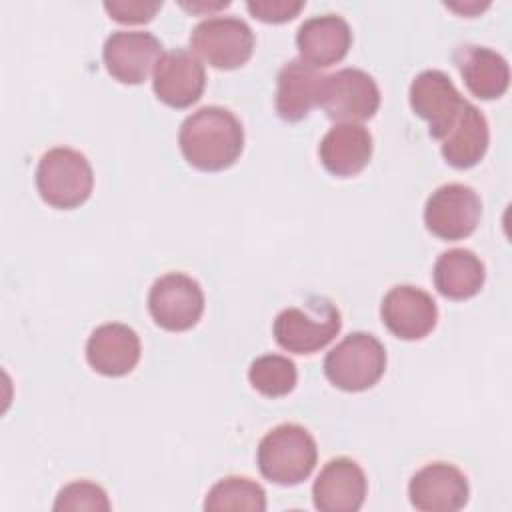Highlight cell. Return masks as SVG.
<instances>
[{
	"mask_svg": "<svg viewBox=\"0 0 512 512\" xmlns=\"http://www.w3.org/2000/svg\"><path fill=\"white\" fill-rule=\"evenodd\" d=\"M178 146L190 166L220 172L240 158L244 128L228 108L202 106L180 124Z\"/></svg>",
	"mask_w": 512,
	"mask_h": 512,
	"instance_id": "6da1fadb",
	"label": "cell"
},
{
	"mask_svg": "<svg viewBox=\"0 0 512 512\" xmlns=\"http://www.w3.org/2000/svg\"><path fill=\"white\" fill-rule=\"evenodd\" d=\"M318 460L314 436L300 424H278L266 432L256 450L260 474L278 486L304 482Z\"/></svg>",
	"mask_w": 512,
	"mask_h": 512,
	"instance_id": "7a4b0ae2",
	"label": "cell"
},
{
	"mask_svg": "<svg viewBox=\"0 0 512 512\" xmlns=\"http://www.w3.org/2000/svg\"><path fill=\"white\" fill-rule=\"evenodd\" d=\"M94 188V170L88 158L68 146H56L42 154L36 166V190L40 198L58 210L84 204Z\"/></svg>",
	"mask_w": 512,
	"mask_h": 512,
	"instance_id": "3957f363",
	"label": "cell"
},
{
	"mask_svg": "<svg viewBox=\"0 0 512 512\" xmlns=\"http://www.w3.org/2000/svg\"><path fill=\"white\" fill-rule=\"evenodd\" d=\"M340 310L322 296L310 298L304 308H284L272 324L276 342L292 354H314L328 346L340 332Z\"/></svg>",
	"mask_w": 512,
	"mask_h": 512,
	"instance_id": "277c9868",
	"label": "cell"
},
{
	"mask_svg": "<svg viewBox=\"0 0 512 512\" xmlns=\"http://www.w3.org/2000/svg\"><path fill=\"white\" fill-rule=\"evenodd\" d=\"M384 370V344L368 332H352L344 336L324 358L326 378L346 392L372 388L382 378Z\"/></svg>",
	"mask_w": 512,
	"mask_h": 512,
	"instance_id": "5b68a950",
	"label": "cell"
},
{
	"mask_svg": "<svg viewBox=\"0 0 512 512\" xmlns=\"http://www.w3.org/2000/svg\"><path fill=\"white\" fill-rule=\"evenodd\" d=\"M192 52L218 70H234L246 64L254 50V32L236 16H210L190 32Z\"/></svg>",
	"mask_w": 512,
	"mask_h": 512,
	"instance_id": "8992f818",
	"label": "cell"
},
{
	"mask_svg": "<svg viewBox=\"0 0 512 512\" xmlns=\"http://www.w3.org/2000/svg\"><path fill=\"white\" fill-rule=\"evenodd\" d=\"M152 320L170 332H184L198 324L204 312L200 284L184 272H168L154 280L148 292Z\"/></svg>",
	"mask_w": 512,
	"mask_h": 512,
	"instance_id": "52a82bcc",
	"label": "cell"
},
{
	"mask_svg": "<svg viewBox=\"0 0 512 512\" xmlns=\"http://www.w3.org/2000/svg\"><path fill=\"white\" fill-rule=\"evenodd\" d=\"M482 216V202L474 188L448 182L438 186L426 200L424 224L428 232L442 240H462L470 236Z\"/></svg>",
	"mask_w": 512,
	"mask_h": 512,
	"instance_id": "ba28073f",
	"label": "cell"
},
{
	"mask_svg": "<svg viewBox=\"0 0 512 512\" xmlns=\"http://www.w3.org/2000/svg\"><path fill=\"white\" fill-rule=\"evenodd\" d=\"M320 106L326 116L338 122H362L380 108L376 80L360 68H342L324 78Z\"/></svg>",
	"mask_w": 512,
	"mask_h": 512,
	"instance_id": "9c48e42d",
	"label": "cell"
},
{
	"mask_svg": "<svg viewBox=\"0 0 512 512\" xmlns=\"http://www.w3.org/2000/svg\"><path fill=\"white\" fill-rule=\"evenodd\" d=\"M408 100L416 116L428 122L430 136L442 140L456 124L466 100L456 90L450 76L442 70H422L414 76Z\"/></svg>",
	"mask_w": 512,
	"mask_h": 512,
	"instance_id": "30bf717a",
	"label": "cell"
},
{
	"mask_svg": "<svg viewBox=\"0 0 512 512\" xmlns=\"http://www.w3.org/2000/svg\"><path fill=\"white\" fill-rule=\"evenodd\" d=\"M162 42L152 32L116 30L102 46V60L112 78L122 84H142L164 56Z\"/></svg>",
	"mask_w": 512,
	"mask_h": 512,
	"instance_id": "8fae6325",
	"label": "cell"
},
{
	"mask_svg": "<svg viewBox=\"0 0 512 512\" xmlns=\"http://www.w3.org/2000/svg\"><path fill=\"white\" fill-rule=\"evenodd\" d=\"M380 316L396 338L420 340L434 330L438 306L426 290L412 284H398L384 294Z\"/></svg>",
	"mask_w": 512,
	"mask_h": 512,
	"instance_id": "7c38bea8",
	"label": "cell"
},
{
	"mask_svg": "<svg viewBox=\"0 0 512 512\" xmlns=\"http://www.w3.org/2000/svg\"><path fill=\"white\" fill-rule=\"evenodd\" d=\"M468 496L464 472L448 462L422 466L408 484L410 504L420 512H456L466 506Z\"/></svg>",
	"mask_w": 512,
	"mask_h": 512,
	"instance_id": "4fadbf2b",
	"label": "cell"
},
{
	"mask_svg": "<svg viewBox=\"0 0 512 512\" xmlns=\"http://www.w3.org/2000/svg\"><path fill=\"white\" fill-rule=\"evenodd\" d=\"M206 86V70L198 56L186 48L164 52L156 70L152 88L160 102L170 108H188L200 100Z\"/></svg>",
	"mask_w": 512,
	"mask_h": 512,
	"instance_id": "5bb4252c",
	"label": "cell"
},
{
	"mask_svg": "<svg viewBox=\"0 0 512 512\" xmlns=\"http://www.w3.org/2000/svg\"><path fill=\"white\" fill-rule=\"evenodd\" d=\"M366 490L368 480L356 460L332 458L314 480V508L320 512H358L366 500Z\"/></svg>",
	"mask_w": 512,
	"mask_h": 512,
	"instance_id": "9a60e30c",
	"label": "cell"
},
{
	"mask_svg": "<svg viewBox=\"0 0 512 512\" xmlns=\"http://www.w3.org/2000/svg\"><path fill=\"white\" fill-rule=\"evenodd\" d=\"M142 344L134 328L122 322H106L92 330L86 342V360L102 376L130 374L140 360Z\"/></svg>",
	"mask_w": 512,
	"mask_h": 512,
	"instance_id": "2e32d148",
	"label": "cell"
},
{
	"mask_svg": "<svg viewBox=\"0 0 512 512\" xmlns=\"http://www.w3.org/2000/svg\"><path fill=\"white\" fill-rule=\"evenodd\" d=\"M352 46L350 24L338 14H318L304 20L296 32L300 60L314 68H328L340 62Z\"/></svg>",
	"mask_w": 512,
	"mask_h": 512,
	"instance_id": "e0dca14e",
	"label": "cell"
},
{
	"mask_svg": "<svg viewBox=\"0 0 512 512\" xmlns=\"http://www.w3.org/2000/svg\"><path fill=\"white\" fill-rule=\"evenodd\" d=\"M324 74L304 60L286 62L276 78V112L286 122H298L320 106Z\"/></svg>",
	"mask_w": 512,
	"mask_h": 512,
	"instance_id": "ac0fdd59",
	"label": "cell"
},
{
	"mask_svg": "<svg viewBox=\"0 0 512 512\" xmlns=\"http://www.w3.org/2000/svg\"><path fill=\"white\" fill-rule=\"evenodd\" d=\"M372 134L362 124L340 122L332 126L318 146L322 166L340 178H348L366 168L372 158Z\"/></svg>",
	"mask_w": 512,
	"mask_h": 512,
	"instance_id": "d6986e66",
	"label": "cell"
},
{
	"mask_svg": "<svg viewBox=\"0 0 512 512\" xmlns=\"http://www.w3.org/2000/svg\"><path fill=\"white\" fill-rule=\"evenodd\" d=\"M466 88L482 100L500 98L510 84V68L502 54L488 46L466 44L454 52Z\"/></svg>",
	"mask_w": 512,
	"mask_h": 512,
	"instance_id": "ffe728a7",
	"label": "cell"
},
{
	"mask_svg": "<svg viewBox=\"0 0 512 512\" xmlns=\"http://www.w3.org/2000/svg\"><path fill=\"white\" fill-rule=\"evenodd\" d=\"M440 142L442 156L452 168L468 170L476 166L484 158L490 144L486 116L466 100L456 124Z\"/></svg>",
	"mask_w": 512,
	"mask_h": 512,
	"instance_id": "44dd1931",
	"label": "cell"
},
{
	"mask_svg": "<svg viewBox=\"0 0 512 512\" xmlns=\"http://www.w3.org/2000/svg\"><path fill=\"white\" fill-rule=\"evenodd\" d=\"M432 278L442 296L450 300H468L484 286L486 270L472 250L452 248L436 258Z\"/></svg>",
	"mask_w": 512,
	"mask_h": 512,
	"instance_id": "7402d4cb",
	"label": "cell"
},
{
	"mask_svg": "<svg viewBox=\"0 0 512 512\" xmlns=\"http://www.w3.org/2000/svg\"><path fill=\"white\" fill-rule=\"evenodd\" d=\"M204 510H266L264 488L246 476H226L218 480L204 498Z\"/></svg>",
	"mask_w": 512,
	"mask_h": 512,
	"instance_id": "603a6c76",
	"label": "cell"
},
{
	"mask_svg": "<svg viewBox=\"0 0 512 512\" xmlns=\"http://www.w3.org/2000/svg\"><path fill=\"white\" fill-rule=\"evenodd\" d=\"M248 380L256 392L268 398H280L294 390L298 372L296 364L282 354H262L252 360Z\"/></svg>",
	"mask_w": 512,
	"mask_h": 512,
	"instance_id": "cb8c5ba5",
	"label": "cell"
},
{
	"mask_svg": "<svg viewBox=\"0 0 512 512\" xmlns=\"http://www.w3.org/2000/svg\"><path fill=\"white\" fill-rule=\"evenodd\" d=\"M54 510H100L108 512L110 500L108 494L102 486L88 482V480H76L60 488L56 500H54Z\"/></svg>",
	"mask_w": 512,
	"mask_h": 512,
	"instance_id": "d4e9b609",
	"label": "cell"
},
{
	"mask_svg": "<svg viewBox=\"0 0 512 512\" xmlns=\"http://www.w3.org/2000/svg\"><path fill=\"white\" fill-rule=\"evenodd\" d=\"M162 8L158 0H108L104 2V10L122 24H144L150 22L156 12Z\"/></svg>",
	"mask_w": 512,
	"mask_h": 512,
	"instance_id": "484cf974",
	"label": "cell"
},
{
	"mask_svg": "<svg viewBox=\"0 0 512 512\" xmlns=\"http://www.w3.org/2000/svg\"><path fill=\"white\" fill-rule=\"evenodd\" d=\"M304 4V0H248L246 8L262 22L280 24L292 20L304 8Z\"/></svg>",
	"mask_w": 512,
	"mask_h": 512,
	"instance_id": "4316f807",
	"label": "cell"
},
{
	"mask_svg": "<svg viewBox=\"0 0 512 512\" xmlns=\"http://www.w3.org/2000/svg\"><path fill=\"white\" fill-rule=\"evenodd\" d=\"M446 6L448 8H452V10H456V12H460V14H474V12H482L486 6H488V2H446Z\"/></svg>",
	"mask_w": 512,
	"mask_h": 512,
	"instance_id": "83f0119b",
	"label": "cell"
},
{
	"mask_svg": "<svg viewBox=\"0 0 512 512\" xmlns=\"http://www.w3.org/2000/svg\"><path fill=\"white\" fill-rule=\"evenodd\" d=\"M230 2L220 0V2H182L180 6L190 10V12H200V10H218V8H226Z\"/></svg>",
	"mask_w": 512,
	"mask_h": 512,
	"instance_id": "f1b7e54d",
	"label": "cell"
}]
</instances>
